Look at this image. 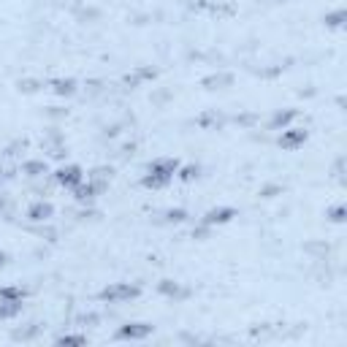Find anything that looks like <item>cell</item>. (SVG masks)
<instances>
[{"label":"cell","instance_id":"obj_1","mask_svg":"<svg viewBox=\"0 0 347 347\" xmlns=\"http://www.w3.org/2000/svg\"><path fill=\"white\" fill-rule=\"evenodd\" d=\"M174 171H177V163L174 160H155L152 165H149V177L144 179V182L152 185V187H160L174 177Z\"/></svg>","mask_w":347,"mask_h":347},{"label":"cell","instance_id":"obj_2","mask_svg":"<svg viewBox=\"0 0 347 347\" xmlns=\"http://www.w3.org/2000/svg\"><path fill=\"white\" fill-rule=\"evenodd\" d=\"M138 296V288L136 285H109L103 293H100V298L109 304H120V301H130V298H136Z\"/></svg>","mask_w":347,"mask_h":347},{"label":"cell","instance_id":"obj_3","mask_svg":"<svg viewBox=\"0 0 347 347\" xmlns=\"http://www.w3.org/2000/svg\"><path fill=\"white\" fill-rule=\"evenodd\" d=\"M149 331H152V326H147V323H130V326H122L120 328V339H144Z\"/></svg>","mask_w":347,"mask_h":347},{"label":"cell","instance_id":"obj_4","mask_svg":"<svg viewBox=\"0 0 347 347\" xmlns=\"http://www.w3.org/2000/svg\"><path fill=\"white\" fill-rule=\"evenodd\" d=\"M57 179H60V185L76 187L79 182H82V168H79V165H68V168H60V171H57Z\"/></svg>","mask_w":347,"mask_h":347},{"label":"cell","instance_id":"obj_5","mask_svg":"<svg viewBox=\"0 0 347 347\" xmlns=\"http://www.w3.org/2000/svg\"><path fill=\"white\" fill-rule=\"evenodd\" d=\"M304 141H306V130H288V133H282L280 144L288 147V149H293L298 144H304Z\"/></svg>","mask_w":347,"mask_h":347},{"label":"cell","instance_id":"obj_6","mask_svg":"<svg viewBox=\"0 0 347 347\" xmlns=\"http://www.w3.org/2000/svg\"><path fill=\"white\" fill-rule=\"evenodd\" d=\"M233 217V209H215V212H209L206 215V223H228V220Z\"/></svg>","mask_w":347,"mask_h":347},{"label":"cell","instance_id":"obj_7","mask_svg":"<svg viewBox=\"0 0 347 347\" xmlns=\"http://www.w3.org/2000/svg\"><path fill=\"white\" fill-rule=\"evenodd\" d=\"M22 309V301H3L0 304V318H14Z\"/></svg>","mask_w":347,"mask_h":347},{"label":"cell","instance_id":"obj_8","mask_svg":"<svg viewBox=\"0 0 347 347\" xmlns=\"http://www.w3.org/2000/svg\"><path fill=\"white\" fill-rule=\"evenodd\" d=\"M30 217H33V220H46V217H52V206H49V203H36V206L30 209Z\"/></svg>","mask_w":347,"mask_h":347},{"label":"cell","instance_id":"obj_9","mask_svg":"<svg viewBox=\"0 0 347 347\" xmlns=\"http://www.w3.org/2000/svg\"><path fill=\"white\" fill-rule=\"evenodd\" d=\"M0 298H6V301H22V290H17V288H3V290H0Z\"/></svg>","mask_w":347,"mask_h":347},{"label":"cell","instance_id":"obj_10","mask_svg":"<svg viewBox=\"0 0 347 347\" xmlns=\"http://www.w3.org/2000/svg\"><path fill=\"white\" fill-rule=\"evenodd\" d=\"M25 171L30 174V177H38V174H44V171H46V165H44V163H27V165H25Z\"/></svg>","mask_w":347,"mask_h":347},{"label":"cell","instance_id":"obj_11","mask_svg":"<svg viewBox=\"0 0 347 347\" xmlns=\"http://www.w3.org/2000/svg\"><path fill=\"white\" fill-rule=\"evenodd\" d=\"M60 342L62 344H84L87 339L84 336H60Z\"/></svg>","mask_w":347,"mask_h":347},{"label":"cell","instance_id":"obj_12","mask_svg":"<svg viewBox=\"0 0 347 347\" xmlns=\"http://www.w3.org/2000/svg\"><path fill=\"white\" fill-rule=\"evenodd\" d=\"M290 117H293V112H285V114H277V120H274V125H285Z\"/></svg>","mask_w":347,"mask_h":347},{"label":"cell","instance_id":"obj_13","mask_svg":"<svg viewBox=\"0 0 347 347\" xmlns=\"http://www.w3.org/2000/svg\"><path fill=\"white\" fill-rule=\"evenodd\" d=\"M0 266H3V255H0Z\"/></svg>","mask_w":347,"mask_h":347}]
</instances>
